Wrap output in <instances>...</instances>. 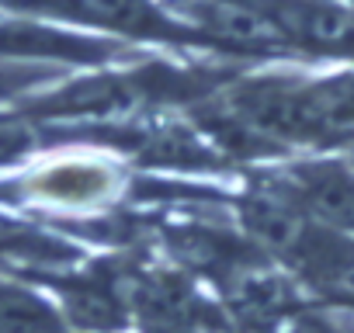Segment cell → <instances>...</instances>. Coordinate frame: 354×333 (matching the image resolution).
Masks as SVG:
<instances>
[{
  "mask_svg": "<svg viewBox=\"0 0 354 333\" xmlns=\"http://www.w3.org/2000/svg\"><path fill=\"white\" fill-rule=\"evenodd\" d=\"M281 333H344V330L319 312H299L281 326Z\"/></svg>",
  "mask_w": 354,
  "mask_h": 333,
  "instance_id": "8",
  "label": "cell"
},
{
  "mask_svg": "<svg viewBox=\"0 0 354 333\" xmlns=\"http://www.w3.org/2000/svg\"><path fill=\"white\" fill-rule=\"evenodd\" d=\"M35 149V129L25 118H0V166L25 160Z\"/></svg>",
  "mask_w": 354,
  "mask_h": 333,
  "instance_id": "7",
  "label": "cell"
},
{
  "mask_svg": "<svg viewBox=\"0 0 354 333\" xmlns=\"http://www.w3.org/2000/svg\"><path fill=\"white\" fill-rule=\"evenodd\" d=\"M56 309L66 326L80 333H122L129 326V302L108 274H70L53 281Z\"/></svg>",
  "mask_w": 354,
  "mask_h": 333,
  "instance_id": "3",
  "label": "cell"
},
{
  "mask_svg": "<svg viewBox=\"0 0 354 333\" xmlns=\"http://www.w3.org/2000/svg\"><path fill=\"white\" fill-rule=\"evenodd\" d=\"M4 8L59 21V28H87L118 39L167 42V46H202L156 0H4Z\"/></svg>",
  "mask_w": 354,
  "mask_h": 333,
  "instance_id": "1",
  "label": "cell"
},
{
  "mask_svg": "<svg viewBox=\"0 0 354 333\" xmlns=\"http://www.w3.org/2000/svg\"><path fill=\"white\" fill-rule=\"evenodd\" d=\"M351 305H354V298H351Z\"/></svg>",
  "mask_w": 354,
  "mask_h": 333,
  "instance_id": "9",
  "label": "cell"
},
{
  "mask_svg": "<svg viewBox=\"0 0 354 333\" xmlns=\"http://www.w3.org/2000/svg\"><path fill=\"white\" fill-rule=\"evenodd\" d=\"M115 174L101 160H56L46 163L42 171L32 174L28 191L42 198L46 205H63V209H87L97 205L111 195Z\"/></svg>",
  "mask_w": 354,
  "mask_h": 333,
  "instance_id": "4",
  "label": "cell"
},
{
  "mask_svg": "<svg viewBox=\"0 0 354 333\" xmlns=\"http://www.w3.org/2000/svg\"><path fill=\"white\" fill-rule=\"evenodd\" d=\"M295 205L323 229L354 240V171L340 160H309L281 181Z\"/></svg>",
  "mask_w": 354,
  "mask_h": 333,
  "instance_id": "2",
  "label": "cell"
},
{
  "mask_svg": "<svg viewBox=\"0 0 354 333\" xmlns=\"http://www.w3.org/2000/svg\"><path fill=\"white\" fill-rule=\"evenodd\" d=\"M53 77V66L46 63H18V59H0V104L18 97L21 91L42 84Z\"/></svg>",
  "mask_w": 354,
  "mask_h": 333,
  "instance_id": "6",
  "label": "cell"
},
{
  "mask_svg": "<svg viewBox=\"0 0 354 333\" xmlns=\"http://www.w3.org/2000/svg\"><path fill=\"white\" fill-rule=\"evenodd\" d=\"M0 333H70L56 302L39 288L0 278Z\"/></svg>",
  "mask_w": 354,
  "mask_h": 333,
  "instance_id": "5",
  "label": "cell"
}]
</instances>
